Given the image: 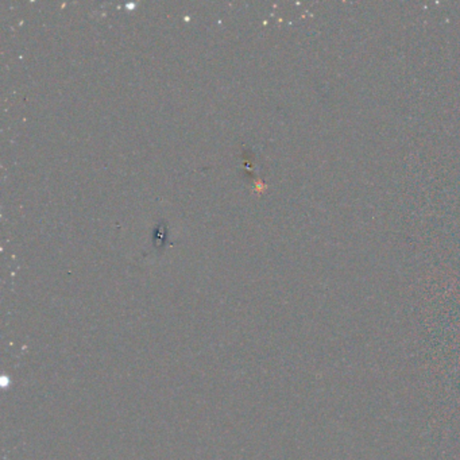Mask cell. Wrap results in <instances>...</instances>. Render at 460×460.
Here are the masks:
<instances>
[]
</instances>
